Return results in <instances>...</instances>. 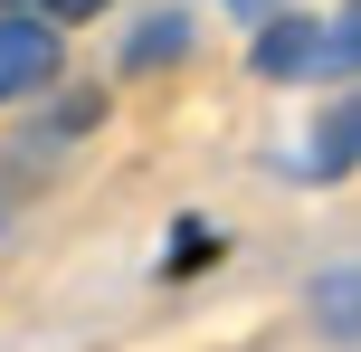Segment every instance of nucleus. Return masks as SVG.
Masks as SVG:
<instances>
[{
  "instance_id": "1",
  "label": "nucleus",
  "mask_w": 361,
  "mask_h": 352,
  "mask_svg": "<svg viewBox=\"0 0 361 352\" xmlns=\"http://www.w3.org/2000/svg\"><path fill=\"white\" fill-rule=\"evenodd\" d=\"M286 171H295L305 190H333V181L361 171V86H333L324 105H314V124H305V143H295Z\"/></svg>"
},
{
  "instance_id": "2",
  "label": "nucleus",
  "mask_w": 361,
  "mask_h": 352,
  "mask_svg": "<svg viewBox=\"0 0 361 352\" xmlns=\"http://www.w3.org/2000/svg\"><path fill=\"white\" fill-rule=\"evenodd\" d=\"M57 67H67V29L0 10V114H10V105L29 114L38 95H57Z\"/></svg>"
},
{
  "instance_id": "3",
  "label": "nucleus",
  "mask_w": 361,
  "mask_h": 352,
  "mask_svg": "<svg viewBox=\"0 0 361 352\" xmlns=\"http://www.w3.org/2000/svg\"><path fill=\"white\" fill-rule=\"evenodd\" d=\"M247 67L267 86H324V10H276L247 29Z\"/></svg>"
},
{
  "instance_id": "4",
  "label": "nucleus",
  "mask_w": 361,
  "mask_h": 352,
  "mask_svg": "<svg viewBox=\"0 0 361 352\" xmlns=\"http://www.w3.org/2000/svg\"><path fill=\"white\" fill-rule=\"evenodd\" d=\"M190 48H200V19L162 0V10H143V19L124 29V76H162V67H180Z\"/></svg>"
},
{
  "instance_id": "5",
  "label": "nucleus",
  "mask_w": 361,
  "mask_h": 352,
  "mask_svg": "<svg viewBox=\"0 0 361 352\" xmlns=\"http://www.w3.org/2000/svg\"><path fill=\"white\" fill-rule=\"evenodd\" d=\"M305 324L324 343H343V352H361V257H343V267H324V277L305 286Z\"/></svg>"
},
{
  "instance_id": "6",
  "label": "nucleus",
  "mask_w": 361,
  "mask_h": 352,
  "mask_svg": "<svg viewBox=\"0 0 361 352\" xmlns=\"http://www.w3.org/2000/svg\"><path fill=\"white\" fill-rule=\"evenodd\" d=\"M324 86H361V0L324 10Z\"/></svg>"
},
{
  "instance_id": "7",
  "label": "nucleus",
  "mask_w": 361,
  "mask_h": 352,
  "mask_svg": "<svg viewBox=\"0 0 361 352\" xmlns=\"http://www.w3.org/2000/svg\"><path fill=\"white\" fill-rule=\"evenodd\" d=\"M200 267H219V219H171V238H162V277H200Z\"/></svg>"
},
{
  "instance_id": "8",
  "label": "nucleus",
  "mask_w": 361,
  "mask_h": 352,
  "mask_svg": "<svg viewBox=\"0 0 361 352\" xmlns=\"http://www.w3.org/2000/svg\"><path fill=\"white\" fill-rule=\"evenodd\" d=\"M0 10H19V19H48V29H86V19H105L114 0H0Z\"/></svg>"
},
{
  "instance_id": "9",
  "label": "nucleus",
  "mask_w": 361,
  "mask_h": 352,
  "mask_svg": "<svg viewBox=\"0 0 361 352\" xmlns=\"http://www.w3.org/2000/svg\"><path fill=\"white\" fill-rule=\"evenodd\" d=\"M228 10H238V19L257 29V19H276V10H305V0H228Z\"/></svg>"
}]
</instances>
